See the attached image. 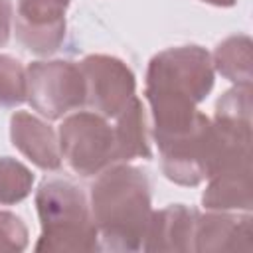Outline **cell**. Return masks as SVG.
I'll return each instance as SVG.
<instances>
[{
    "instance_id": "obj_1",
    "label": "cell",
    "mask_w": 253,
    "mask_h": 253,
    "mask_svg": "<svg viewBox=\"0 0 253 253\" xmlns=\"http://www.w3.org/2000/svg\"><path fill=\"white\" fill-rule=\"evenodd\" d=\"M121 194H111L109 188L101 182L97 192H93V200L97 206L99 221L107 229V233L121 229L126 219L128 229H138V221L144 219V211L148 206L144 180L136 170H121ZM125 235V231H123Z\"/></svg>"
},
{
    "instance_id": "obj_2",
    "label": "cell",
    "mask_w": 253,
    "mask_h": 253,
    "mask_svg": "<svg viewBox=\"0 0 253 253\" xmlns=\"http://www.w3.org/2000/svg\"><path fill=\"white\" fill-rule=\"evenodd\" d=\"M40 211L47 237H71L77 229H87L85 204L77 188L67 182H49L40 192ZM45 237V235H43Z\"/></svg>"
}]
</instances>
